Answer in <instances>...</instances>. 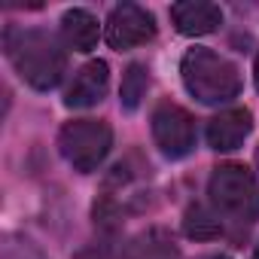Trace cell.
<instances>
[{
  "mask_svg": "<svg viewBox=\"0 0 259 259\" xmlns=\"http://www.w3.org/2000/svg\"><path fill=\"white\" fill-rule=\"evenodd\" d=\"M186 92L201 104H226L241 92L238 67L213 49H189L180 61Z\"/></svg>",
  "mask_w": 259,
  "mask_h": 259,
  "instance_id": "obj_2",
  "label": "cell"
},
{
  "mask_svg": "<svg viewBox=\"0 0 259 259\" xmlns=\"http://www.w3.org/2000/svg\"><path fill=\"white\" fill-rule=\"evenodd\" d=\"M171 22L183 37H204L223 25V13L220 7L204 4V0H183L171 7Z\"/></svg>",
  "mask_w": 259,
  "mask_h": 259,
  "instance_id": "obj_9",
  "label": "cell"
},
{
  "mask_svg": "<svg viewBox=\"0 0 259 259\" xmlns=\"http://www.w3.org/2000/svg\"><path fill=\"white\" fill-rule=\"evenodd\" d=\"M58 147L76 171H95L113 147V132L101 119H73L61 128Z\"/></svg>",
  "mask_w": 259,
  "mask_h": 259,
  "instance_id": "obj_4",
  "label": "cell"
},
{
  "mask_svg": "<svg viewBox=\"0 0 259 259\" xmlns=\"http://www.w3.org/2000/svg\"><path fill=\"white\" fill-rule=\"evenodd\" d=\"M153 138L168 159H183L195 150V122L180 104H159L153 110Z\"/></svg>",
  "mask_w": 259,
  "mask_h": 259,
  "instance_id": "obj_5",
  "label": "cell"
},
{
  "mask_svg": "<svg viewBox=\"0 0 259 259\" xmlns=\"http://www.w3.org/2000/svg\"><path fill=\"white\" fill-rule=\"evenodd\" d=\"M110 89V67L107 61H89L85 67L76 70L67 95H64V104L67 107H95Z\"/></svg>",
  "mask_w": 259,
  "mask_h": 259,
  "instance_id": "obj_8",
  "label": "cell"
},
{
  "mask_svg": "<svg viewBox=\"0 0 259 259\" xmlns=\"http://www.w3.org/2000/svg\"><path fill=\"white\" fill-rule=\"evenodd\" d=\"M0 259H43V253L28 238H10L4 244V256Z\"/></svg>",
  "mask_w": 259,
  "mask_h": 259,
  "instance_id": "obj_13",
  "label": "cell"
},
{
  "mask_svg": "<svg viewBox=\"0 0 259 259\" xmlns=\"http://www.w3.org/2000/svg\"><path fill=\"white\" fill-rule=\"evenodd\" d=\"M256 159H259V153H256Z\"/></svg>",
  "mask_w": 259,
  "mask_h": 259,
  "instance_id": "obj_17",
  "label": "cell"
},
{
  "mask_svg": "<svg viewBox=\"0 0 259 259\" xmlns=\"http://www.w3.org/2000/svg\"><path fill=\"white\" fill-rule=\"evenodd\" d=\"M183 232H186V238H195V241H213L223 235L220 213L207 210L204 204H192L183 217Z\"/></svg>",
  "mask_w": 259,
  "mask_h": 259,
  "instance_id": "obj_11",
  "label": "cell"
},
{
  "mask_svg": "<svg viewBox=\"0 0 259 259\" xmlns=\"http://www.w3.org/2000/svg\"><path fill=\"white\" fill-rule=\"evenodd\" d=\"M253 79H256V89H259V58H256V67H253Z\"/></svg>",
  "mask_w": 259,
  "mask_h": 259,
  "instance_id": "obj_14",
  "label": "cell"
},
{
  "mask_svg": "<svg viewBox=\"0 0 259 259\" xmlns=\"http://www.w3.org/2000/svg\"><path fill=\"white\" fill-rule=\"evenodd\" d=\"M61 37L73 52H92L101 37V25L89 10H67L61 19Z\"/></svg>",
  "mask_w": 259,
  "mask_h": 259,
  "instance_id": "obj_10",
  "label": "cell"
},
{
  "mask_svg": "<svg viewBox=\"0 0 259 259\" xmlns=\"http://www.w3.org/2000/svg\"><path fill=\"white\" fill-rule=\"evenodd\" d=\"M207 192H210L217 213H223L235 223H253L259 217V183H256L253 171L238 162H226V165L213 168Z\"/></svg>",
  "mask_w": 259,
  "mask_h": 259,
  "instance_id": "obj_3",
  "label": "cell"
},
{
  "mask_svg": "<svg viewBox=\"0 0 259 259\" xmlns=\"http://www.w3.org/2000/svg\"><path fill=\"white\" fill-rule=\"evenodd\" d=\"M253 259H259V244H256V253H253Z\"/></svg>",
  "mask_w": 259,
  "mask_h": 259,
  "instance_id": "obj_16",
  "label": "cell"
},
{
  "mask_svg": "<svg viewBox=\"0 0 259 259\" xmlns=\"http://www.w3.org/2000/svg\"><path fill=\"white\" fill-rule=\"evenodd\" d=\"M250 132H253V116H250V110H244V107L223 110V113H217L207 122V144L217 153H229V150H238L247 141Z\"/></svg>",
  "mask_w": 259,
  "mask_h": 259,
  "instance_id": "obj_7",
  "label": "cell"
},
{
  "mask_svg": "<svg viewBox=\"0 0 259 259\" xmlns=\"http://www.w3.org/2000/svg\"><path fill=\"white\" fill-rule=\"evenodd\" d=\"M201 259H229V256H201Z\"/></svg>",
  "mask_w": 259,
  "mask_h": 259,
  "instance_id": "obj_15",
  "label": "cell"
},
{
  "mask_svg": "<svg viewBox=\"0 0 259 259\" xmlns=\"http://www.w3.org/2000/svg\"><path fill=\"white\" fill-rule=\"evenodd\" d=\"M156 37V19L135 4H122L107 16V43L113 49H135Z\"/></svg>",
  "mask_w": 259,
  "mask_h": 259,
  "instance_id": "obj_6",
  "label": "cell"
},
{
  "mask_svg": "<svg viewBox=\"0 0 259 259\" xmlns=\"http://www.w3.org/2000/svg\"><path fill=\"white\" fill-rule=\"evenodd\" d=\"M4 46H7V55H10L13 67L19 70V76L28 85L46 92V89H55L61 82L64 70H67V55L49 31L7 28Z\"/></svg>",
  "mask_w": 259,
  "mask_h": 259,
  "instance_id": "obj_1",
  "label": "cell"
},
{
  "mask_svg": "<svg viewBox=\"0 0 259 259\" xmlns=\"http://www.w3.org/2000/svg\"><path fill=\"white\" fill-rule=\"evenodd\" d=\"M147 85H150V73L144 64H128V70L122 73V89H119V98H122V107L125 110H138L144 95H147Z\"/></svg>",
  "mask_w": 259,
  "mask_h": 259,
  "instance_id": "obj_12",
  "label": "cell"
}]
</instances>
